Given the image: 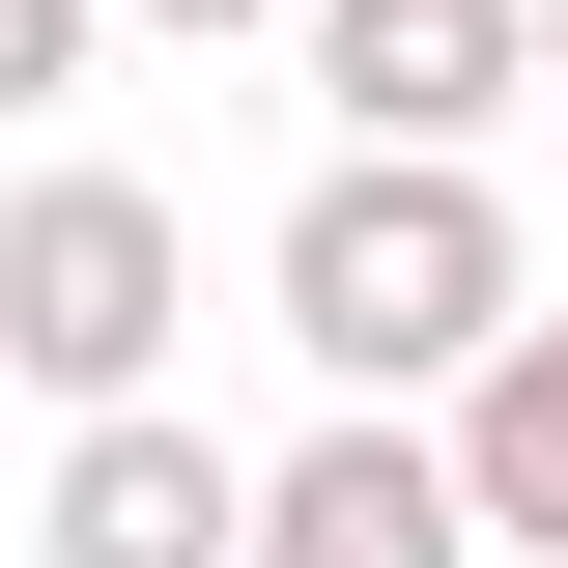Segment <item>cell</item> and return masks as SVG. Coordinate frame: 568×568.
Listing matches in <instances>:
<instances>
[{"instance_id":"ba28073f","label":"cell","mask_w":568,"mask_h":568,"mask_svg":"<svg viewBox=\"0 0 568 568\" xmlns=\"http://www.w3.org/2000/svg\"><path fill=\"white\" fill-rule=\"evenodd\" d=\"M114 29H284V0H114Z\"/></svg>"},{"instance_id":"7a4b0ae2","label":"cell","mask_w":568,"mask_h":568,"mask_svg":"<svg viewBox=\"0 0 568 568\" xmlns=\"http://www.w3.org/2000/svg\"><path fill=\"white\" fill-rule=\"evenodd\" d=\"M171 313H200V256H171L142 171H29L0 200V369L29 398H171Z\"/></svg>"},{"instance_id":"5b68a950","label":"cell","mask_w":568,"mask_h":568,"mask_svg":"<svg viewBox=\"0 0 568 568\" xmlns=\"http://www.w3.org/2000/svg\"><path fill=\"white\" fill-rule=\"evenodd\" d=\"M284 29H313V114L342 142H484L540 85V0H284Z\"/></svg>"},{"instance_id":"3957f363","label":"cell","mask_w":568,"mask_h":568,"mask_svg":"<svg viewBox=\"0 0 568 568\" xmlns=\"http://www.w3.org/2000/svg\"><path fill=\"white\" fill-rule=\"evenodd\" d=\"M29 568H256V455H227V426H171V398H85Z\"/></svg>"},{"instance_id":"277c9868","label":"cell","mask_w":568,"mask_h":568,"mask_svg":"<svg viewBox=\"0 0 568 568\" xmlns=\"http://www.w3.org/2000/svg\"><path fill=\"white\" fill-rule=\"evenodd\" d=\"M256 568H484V484H455V426L342 398L313 455H256Z\"/></svg>"},{"instance_id":"6da1fadb","label":"cell","mask_w":568,"mask_h":568,"mask_svg":"<svg viewBox=\"0 0 568 568\" xmlns=\"http://www.w3.org/2000/svg\"><path fill=\"white\" fill-rule=\"evenodd\" d=\"M511 313H540V256H511L484 142H342V171L284 200V342L342 369V398H426V369H484Z\"/></svg>"},{"instance_id":"8992f818","label":"cell","mask_w":568,"mask_h":568,"mask_svg":"<svg viewBox=\"0 0 568 568\" xmlns=\"http://www.w3.org/2000/svg\"><path fill=\"white\" fill-rule=\"evenodd\" d=\"M455 484H484V540L568 568V313H511V342L455 369Z\"/></svg>"},{"instance_id":"52a82bcc","label":"cell","mask_w":568,"mask_h":568,"mask_svg":"<svg viewBox=\"0 0 568 568\" xmlns=\"http://www.w3.org/2000/svg\"><path fill=\"white\" fill-rule=\"evenodd\" d=\"M85 29H114V0H0V114H58V85H85Z\"/></svg>"},{"instance_id":"9c48e42d","label":"cell","mask_w":568,"mask_h":568,"mask_svg":"<svg viewBox=\"0 0 568 568\" xmlns=\"http://www.w3.org/2000/svg\"><path fill=\"white\" fill-rule=\"evenodd\" d=\"M540 85H568V0H540Z\"/></svg>"}]
</instances>
